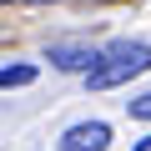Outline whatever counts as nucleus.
Returning a JSON list of instances; mask_svg holds the SVG:
<instances>
[{
    "label": "nucleus",
    "mask_w": 151,
    "mask_h": 151,
    "mask_svg": "<svg viewBox=\"0 0 151 151\" xmlns=\"http://www.w3.org/2000/svg\"><path fill=\"white\" fill-rule=\"evenodd\" d=\"M141 70H151V45H141V40H116V45H106V50L96 55V65L86 70V81H91V91H111V86L131 81V76H141Z\"/></svg>",
    "instance_id": "obj_1"
},
{
    "label": "nucleus",
    "mask_w": 151,
    "mask_h": 151,
    "mask_svg": "<svg viewBox=\"0 0 151 151\" xmlns=\"http://www.w3.org/2000/svg\"><path fill=\"white\" fill-rule=\"evenodd\" d=\"M106 141H111L106 121H81V126H70L60 136V151H106Z\"/></svg>",
    "instance_id": "obj_2"
},
{
    "label": "nucleus",
    "mask_w": 151,
    "mask_h": 151,
    "mask_svg": "<svg viewBox=\"0 0 151 151\" xmlns=\"http://www.w3.org/2000/svg\"><path fill=\"white\" fill-rule=\"evenodd\" d=\"M50 60L60 70H91L96 65V50L91 45H50Z\"/></svg>",
    "instance_id": "obj_3"
},
{
    "label": "nucleus",
    "mask_w": 151,
    "mask_h": 151,
    "mask_svg": "<svg viewBox=\"0 0 151 151\" xmlns=\"http://www.w3.org/2000/svg\"><path fill=\"white\" fill-rule=\"evenodd\" d=\"M35 81V65H0V91L10 86H30Z\"/></svg>",
    "instance_id": "obj_4"
},
{
    "label": "nucleus",
    "mask_w": 151,
    "mask_h": 151,
    "mask_svg": "<svg viewBox=\"0 0 151 151\" xmlns=\"http://www.w3.org/2000/svg\"><path fill=\"white\" fill-rule=\"evenodd\" d=\"M131 116H136V121H151V96H136V101H131Z\"/></svg>",
    "instance_id": "obj_5"
},
{
    "label": "nucleus",
    "mask_w": 151,
    "mask_h": 151,
    "mask_svg": "<svg viewBox=\"0 0 151 151\" xmlns=\"http://www.w3.org/2000/svg\"><path fill=\"white\" fill-rule=\"evenodd\" d=\"M136 151H151V136H146V141H136Z\"/></svg>",
    "instance_id": "obj_6"
}]
</instances>
